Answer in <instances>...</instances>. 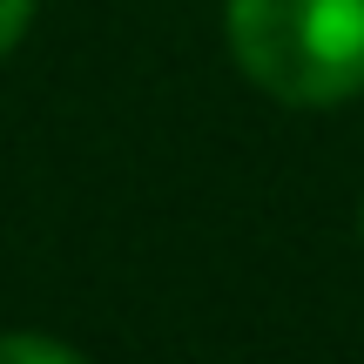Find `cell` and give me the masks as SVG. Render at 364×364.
I'll use <instances>...</instances> for the list:
<instances>
[{"label": "cell", "instance_id": "cell-1", "mask_svg": "<svg viewBox=\"0 0 364 364\" xmlns=\"http://www.w3.org/2000/svg\"><path fill=\"white\" fill-rule=\"evenodd\" d=\"M230 54L277 102H351L364 95V0H230Z\"/></svg>", "mask_w": 364, "mask_h": 364}, {"label": "cell", "instance_id": "cell-2", "mask_svg": "<svg viewBox=\"0 0 364 364\" xmlns=\"http://www.w3.org/2000/svg\"><path fill=\"white\" fill-rule=\"evenodd\" d=\"M0 364H88V358L68 351L61 338H41V331H7L0 338Z\"/></svg>", "mask_w": 364, "mask_h": 364}, {"label": "cell", "instance_id": "cell-3", "mask_svg": "<svg viewBox=\"0 0 364 364\" xmlns=\"http://www.w3.org/2000/svg\"><path fill=\"white\" fill-rule=\"evenodd\" d=\"M27 21H34V0H0V54L27 34Z\"/></svg>", "mask_w": 364, "mask_h": 364}]
</instances>
